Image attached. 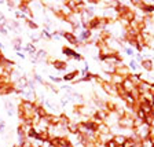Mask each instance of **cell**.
I'll list each match as a JSON object with an SVG mask.
<instances>
[{
  "label": "cell",
  "instance_id": "cell-4",
  "mask_svg": "<svg viewBox=\"0 0 154 147\" xmlns=\"http://www.w3.org/2000/svg\"><path fill=\"white\" fill-rule=\"evenodd\" d=\"M127 142H128V143H124L125 147H131L132 144H134V142H132V140H127Z\"/></svg>",
  "mask_w": 154,
  "mask_h": 147
},
{
  "label": "cell",
  "instance_id": "cell-5",
  "mask_svg": "<svg viewBox=\"0 0 154 147\" xmlns=\"http://www.w3.org/2000/svg\"><path fill=\"white\" fill-rule=\"evenodd\" d=\"M143 65H144V67H146V69H150V67H151V63H150L149 61H147V62H144Z\"/></svg>",
  "mask_w": 154,
  "mask_h": 147
},
{
  "label": "cell",
  "instance_id": "cell-6",
  "mask_svg": "<svg viewBox=\"0 0 154 147\" xmlns=\"http://www.w3.org/2000/svg\"><path fill=\"white\" fill-rule=\"evenodd\" d=\"M109 147H117L114 143H109Z\"/></svg>",
  "mask_w": 154,
  "mask_h": 147
},
{
  "label": "cell",
  "instance_id": "cell-1",
  "mask_svg": "<svg viewBox=\"0 0 154 147\" xmlns=\"http://www.w3.org/2000/svg\"><path fill=\"white\" fill-rule=\"evenodd\" d=\"M124 85H125V88H127V90H128V91H131V90H132L131 81H125V84H124Z\"/></svg>",
  "mask_w": 154,
  "mask_h": 147
},
{
  "label": "cell",
  "instance_id": "cell-3",
  "mask_svg": "<svg viewBox=\"0 0 154 147\" xmlns=\"http://www.w3.org/2000/svg\"><path fill=\"white\" fill-rule=\"evenodd\" d=\"M55 66H57L58 69H62V67H63V63H62V62H57V63H55Z\"/></svg>",
  "mask_w": 154,
  "mask_h": 147
},
{
  "label": "cell",
  "instance_id": "cell-2",
  "mask_svg": "<svg viewBox=\"0 0 154 147\" xmlns=\"http://www.w3.org/2000/svg\"><path fill=\"white\" fill-rule=\"evenodd\" d=\"M116 142H117V143H124V142H125V139L124 138H120V136H119V138H116Z\"/></svg>",
  "mask_w": 154,
  "mask_h": 147
}]
</instances>
